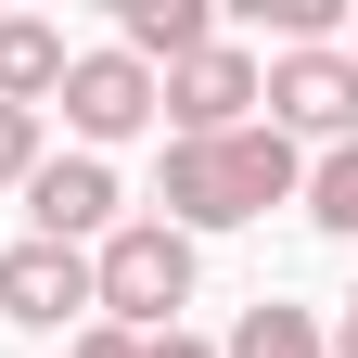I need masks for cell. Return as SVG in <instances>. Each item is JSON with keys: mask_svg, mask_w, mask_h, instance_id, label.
<instances>
[{"mask_svg": "<svg viewBox=\"0 0 358 358\" xmlns=\"http://www.w3.org/2000/svg\"><path fill=\"white\" fill-rule=\"evenodd\" d=\"M307 192V166H294V141L282 128H231V141H166V179H154V205H166V231L192 243V231H243V217H268V205H294Z\"/></svg>", "mask_w": 358, "mask_h": 358, "instance_id": "1", "label": "cell"}, {"mask_svg": "<svg viewBox=\"0 0 358 358\" xmlns=\"http://www.w3.org/2000/svg\"><path fill=\"white\" fill-rule=\"evenodd\" d=\"M90 307H103L115 333H179V307H192V243H179L166 217H115V231L90 243Z\"/></svg>", "mask_w": 358, "mask_h": 358, "instance_id": "2", "label": "cell"}, {"mask_svg": "<svg viewBox=\"0 0 358 358\" xmlns=\"http://www.w3.org/2000/svg\"><path fill=\"white\" fill-rule=\"evenodd\" d=\"M256 103H268L282 141H294V128H307V141H358V64L333 52V38H320V52H268L256 64Z\"/></svg>", "mask_w": 358, "mask_h": 358, "instance_id": "3", "label": "cell"}, {"mask_svg": "<svg viewBox=\"0 0 358 358\" xmlns=\"http://www.w3.org/2000/svg\"><path fill=\"white\" fill-rule=\"evenodd\" d=\"M154 115L179 128V141H231V128H256V52H192V64H166L154 77Z\"/></svg>", "mask_w": 358, "mask_h": 358, "instance_id": "4", "label": "cell"}, {"mask_svg": "<svg viewBox=\"0 0 358 358\" xmlns=\"http://www.w3.org/2000/svg\"><path fill=\"white\" fill-rule=\"evenodd\" d=\"M52 103H64L77 141L103 154V141H128V128H154V64H128V52H64V90H52Z\"/></svg>", "mask_w": 358, "mask_h": 358, "instance_id": "5", "label": "cell"}, {"mask_svg": "<svg viewBox=\"0 0 358 358\" xmlns=\"http://www.w3.org/2000/svg\"><path fill=\"white\" fill-rule=\"evenodd\" d=\"M115 205H128V192H115V166H103V154H38V179H26L38 243H77V256L115 231Z\"/></svg>", "mask_w": 358, "mask_h": 358, "instance_id": "6", "label": "cell"}, {"mask_svg": "<svg viewBox=\"0 0 358 358\" xmlns=\"http://www.w3.org/2000/svg\"><path fill=\"white\" fill-rule=\"evenodd\" d=\"M77 307H90V256L77 243H13V256H0V320H26V333H64L77 320Z\"/></svg>", "mask_w": 358, "mask_h": 358, "instance_id": "7", "label": "cell"}, {"mask_svg": "<svg viewBox=\"0 0 358 358\" xmlns=\"http://www.w3.org/2000/svg\"><path fill=\"white\" fill-rule=\"evenodd\" d=\"M115 52L128 64H192V52H217V13L205 0H115Z\"/></svg>", "mask_w": 358, "mask_h": 358, "instance_id": "8", "label": "cell"}, {"mask_svg": "<svg viewBox=\"0 0 358 358\" xmlns=\"http://www.w3.org/2000/svg\"><path fill=\"white\" fill-rule=\"evenodd\" d=\"M64 90V26H38V13H0V103L38 115Z\"/></svg>", "mask_w": 358, "mask_h": 358, "instance_id": "9", "label": "cell"}, {"mask_svg": "<svg viewBox=\"0 0 358 358\" xmlns=\"http://www.w3.org/2000/svg\"><path fill=\"white\" fill-rule=\"evenodd\" d=\"M217 358H333V333L307 320V307H282V294H256L243 320H231V345Z\"/></svg>", "mask_w": 358, "mask_h": 358, "instance_id": "10", "label": "cell"}, {"mask_svg": "<svg viewBox=\"0 0 358 358\" xmlns=\"http://www.w3.org/2000/svg\"><path fill=\"white\" fill-rule=\"evenodd\" d=\"M307 217H320L333 243H358V141H333L320 166H307Z\"/></svg>", "mask_w": 358, "mask_h": 358, "instance_id": "11", "label": "cell"}, {"mask_svg": "<svg viewBox=\"0 0 358 358\" xmlns=\"http://www.w3.org/2000/svg\"><path fill=\"white\" fill-rule=\"evenodd\" d=\"M26 179H38V115L0 103V192H26Z\"/></svg>", "mask_w": 358, "mask_h": 358, "instance_id": "12", "label": "cell"}, {"mask_svg": "<svg viewBox=\"0 0 358 358\" xmlns=\"http://www.w3.org/2000/svg\"><path fill=\"white\" fill-rule=\"evenodd\" d=\"M333 358H358V294H345V333H333Z\"/></svg>", "mask_w": 358, "mask_h": 358, "instance_id": "13", "label": "cell"}, {"mask_svg": "<svg viewBox=\"0 0 358 358\" xmlns=\"http://www.w3.org/2000/svg\"><path fill=\"white\" fill-rule=\"evenodd\" d=\"M345 64H358V52H345Z\"/></svg>", "mask_w": 358, "mask_h": 358, "instance_id": "14", "label": "cell"}]
</instances>
